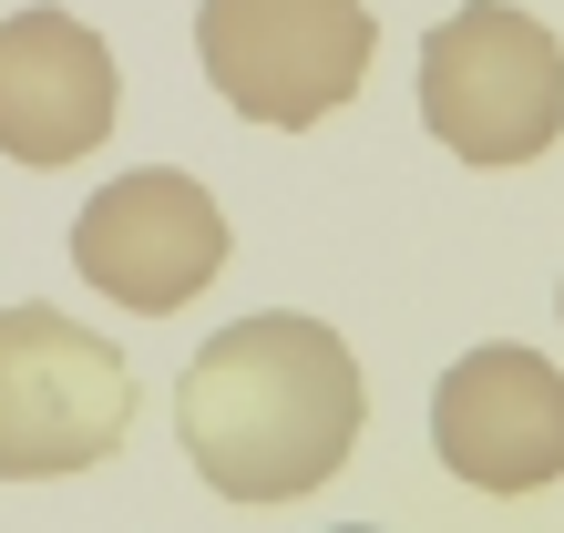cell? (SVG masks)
<instances>
[{
	"label": "cell",
	"mask_w": 564,
	"mask_h": 533,
	"mask_svg": "<svg viewBox=\"0 0 564 533\" xmlns=\"http://www.w3.org/2000/svg\"><path fill=\"white\" fill-rule=\"evenodd\" d=\"M359 421H370V380H359L349 339L328 318L257 308L226 318L206 349L185 359V461L226 503H297L349 461Z\"/></svg>",
	"instance_id": "6da1fadb"
},
{
	"label": "cell",
	"mask_w": 564,
	"mask_h": 533,
	"mask_svg": "<svg viewBox=\"0 0 564 533\" xmlns=\"http://www.w3.org/2000/svg\"><path fill=\"white\" fill-rule=\"evenodd\" d=\"M134 370L104 328L62 308H0V482H73L123 452Z\"/></svg>",
	"instance_id": "7a4b0ae2"
},
{
	"label": "cell",
	"mask_w": 564,
	"mask_h": 533,
	"mask_svg": "<svg viewBox=\"0 0 564 533\" xmlns=\"http://www.w3.org/2000/svg\"><path fill=\"white\" fill-rule=\"evenodd\" d=\"M421 123L462 164H534L564 133V42L513 0H462L421 42Z\"/></svg>",
	"instance_id": "3957f363"
},
{
	"label": "cell",
	"mask_w": 564,
	"mask_h": 533,
	"mask_svg": "<svg viewBox=\"0 0 564 533\" xmlns=\"http://www.w3.org/2000/svg\"><path fill=\"white\" fill-rule=\"evenodd\" d=\"M195 52L247 123L308 133L339 104H359L380 21L370 0H195Z\"/></svg>",
	"instance_id": "277c9868"
},
{
	"label": "cell",
	"mask_w": 564,
	"mask_h": 533,
	"mask_svg": "<svg viewBox=\"0 0 564 533\" xmlns=\"http://www.w3.org/2000/svg\"><path fill=\"white\" fill-rule=\"evenodd\" d=\"M73 266L113 297V308L175 318L226 266V206L195 175H175V164H134V175H113L73 216Z\"/></svg>",
	"instance_id": "5b68a950"
},
{
	"label": "cell",
	"mask_w": 564,
	"mask_h": 533,
	"mask_svg": "<svg viewBox=\"0 0 564 533\" xmlns=\"http://www.w3.org/2000/svg\"><path fill=\"white\" fill-rule=\"evenodd\" d=\"M431 442H442L452 482H473V492L564 482V370L523 339L462 349L431 390Z\"/></svg>",
	"instance_id": "8992f818"
},
{
	"label": "cell",
	"mask_w": 564,
	"mask_h": 533,
	"mask_svg": "<svg viewBox=\"0 0 564 533\" xmlns=\"http://www.w3.org/2000/svg\"><path fill=\"white\" fill-rule=\"evenodd\" d=\"M123 113V73L104 31L73 11H21L0 21V154L11 164H83L104 154Z\"/></svg>",
	"instance_id": "52a82bcc"
},
{
	"label": "cell",
	"mask_w": 564,
	"mask_h": 533,
	"mask_svg": "<svg viewBox=\"0 0 564 533\" xmlns=\"http://www.w3.org/2000/svg\"><path fill=\"white\" fill-rule=\"evenodd\" d=\"M339 533H370V523H339Z\"/></svg>",
	"instance_id": "ba28073f"
}]
</instances>
